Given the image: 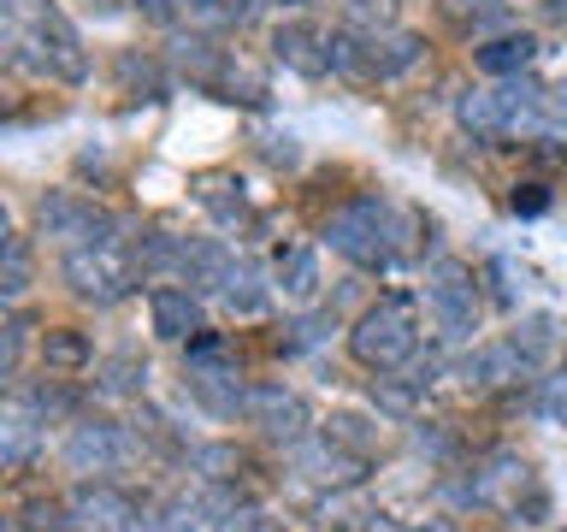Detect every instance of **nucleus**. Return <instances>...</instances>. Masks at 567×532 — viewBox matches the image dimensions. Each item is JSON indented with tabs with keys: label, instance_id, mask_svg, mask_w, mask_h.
<instances>
[{
	"label": "nucleus",
	"instance_id": "obj_1",
	"mask_svg": "<svg viewBox=\"0 0 567 532\" xmlns=\"http://www.w3.org/2000/svg\"><path fill=\"white\" fill-rule=\"evenodd\" d=\"M7 12V60L30 78H60V83H83L89 78V53L83 35L71 30V18L48 0H0Z\"/></svg>",
	"mask_w": 567,
	"mask_h": 532
},
{
	"label": "nucleus",
	"instance_id": "obj_2",
	"mask_svg": "<svg viewBox=\"0 0 567 532\" xmlns=\"http://www.w3.org/2000/svg\"><path fill=\"white\" fill-rule=\"evenodd\" d=\"M455 119H461V131L478 136V142H503V136L538 131L544 124V83L491 78L485 89H467V95L455 101Z\"/></svg>",
	"mask_w": 567,
	"mask_h": 532
},
{
	"label": "nucleus",
	"instance_id": "obj_3",
	"mask_svg": "<svg viewBox=\"0 0 567 532\" xmlns=\"http://www.w3.org/2000/svg\"><path fill=\"white\" fill-rule=\"evenodd\" d=\"M349 349H354V361L372 367V372L408 367V361H414V349H420V301L408 296V290L379 296L361 319H354Z\"/></svg>",
	"mask_w": 567,
	"mask_h": 532
},
{
	"label": "nucleus",
	"instance_id": "obj_4",
	"mask_svg": "<svg viewBox=\"0 0 567 532\" xmlns=\"http://www.w3.org/2000/svg\"><path fill=\"white\" fill-rule=\"evenodd\" d=\"M326 243L343 260L384 273V266H396V255H402V219H396V207H390V202H379V195H361V202H349V207L331 213Z\"/></svg>",
	"mask_w": 567,
	"mask_h": 532
},
{
	"label": "nucleus",
	"instance_id": "obj_5",
	"mask_svg": "<svg viewBox=\"0 0 567 532\" xmlns=\"http://www.w3.org/2000/svg\"><path fill=\"white\" fill-rule=\"evenodd\" d=\"M60 278L78 301H95V308H113L136 290V260L124 255L118 243H95V248H65Z\"/></svg>",
	"mask_w": 567,
	"mask_h": 532
},
{
	"label": "nucleus",
	"instance_id": "obj_6",
	"mask_svg": "<svg viewBox=\"0 0 567 532\" xmlns=\"http://www.w3.org/2000/svg\"><path fill=\"white\" fill-rule=\"evenodd\" d=\"M549 349V326H526V337H503V344H478L467 361H461V385L467 390H503V385H520L532 367H538V355Z\"/></svg>",
	"mask_w": 567,
	"mask_h": 532
},
{
	"label": "nucleus",
	"instance_id": "obj_7",
	"mask_svg": "<svg viewBox=\"0 0 567 532\" xmlns=\"http://www.w3.org/2000/svg\"><path fill=\"white\" fill-rule=\"evenodd\" d=\"M35 225H42V237L65 243V248H95V243H113L118 237L113 213L95 207L78 190H48L42 202H35Z\"/></svg>",
	"mask_w": 567,
	"mask_h": 532
},
{
	"label": "nucleus",
	"instance_id": "obj_8",
	"mask_svg": "<svg viewBox=\"0 0 567 532\" xmlns=\"http://www.w3.org/2000/svg\"><path fill=\"white\" fill-rule=\"evenodd\" d=\"M425 301H432L443 337H473L478 331V278L461 260H437L425 278Z\"/></svg>",
	"mask_w": 567,
	"mask_h": 532
},
{
	"label": "nucleus",
	"instance_id": "obj_9",
	"mask_svg": "<svg viewBox=\"0 0 567 532\" xmlns=\"http://www.w3.org/2000/svg\"><path fill=\"white\" fill-rule=\"evenodd\" d=\"M71 514H78L83 532H154L148 514H142L118 485H101V479H83L71 491Z\"/></svg>",
	"mask_w": 567,
	"mask_h": 532
},
{
	"label": "nucleus",
	"instance_id": "obj_10",
	"mask_svg": "<svg viewBox=\"0 0 567 532\" xmlns=\"http://www.w3.org/2000/svg\"><path fill=\"white\" fill-rule=\"evenodd\" d=\"M243 415H248V426H260V432L278 438V443H301V438H308V426H313L308 402H301L290 385H248Z\"/></svg>",
	"mask_w": 567,
	"mask_h": 532
},
{
	"label": "nucleus",
	"instance_id": "obj_11",
	"mask_svg": "<svg viewBox=\"0 0 567 532\" xmlns=\"http://www.w3.org/2000/svg\"><path fill=\"white\" fill-rule=\"evenodd\" d=\"M131 461V438L113 420H78L65 438V468L71 473H113Z\"/></svg>",
	"mask_w": 567,
	"mask_h": 532
},
{
	"label": "nucleus",
	"instance_id": "obj_12",
	"mask_svg": "<svg viewBox=\"0 0 567 532\" xmlns=\"http://www.w3.org/2000/svg\"><path fill=\"white\" fill-rule=\"evenodd\" d=\"M237 503L225 491H184L159 514V532H237Z\"/></svg>",
	"mask_w": 567,
	"mask_h": 532
},
{
	"label": "nucleus",
	"instance_id": "obj_13",
	"mask_svg": "<svg viewBox=\"0 0 567 532\" xmlns=\"http://www.w3.org/2000/svg\"><path fill=\"white\" fill-rule=\"evenodd\" d=\"M148 319H154V337L184 344V337L202 331V290H189V284H154L148 290Z\"/></svg>",
	"mask_w": 567,
	"mask_h": 532
},
{
	"label": "nucleus",
	"instance_id": "obj_14",
	"mask_svg": "<svg viewBox=\"0 0 567 532\" xmlns=\"http://www.w3.org/2000/svg\"><path fill=\"white\" fill-rule=\"evenodd\" d=\"M272 53L301 78H319L331 71V30H313V24H278L272 30Z\"/></svg>",
	"mask_w": 567,
	"mask_h": 532
},
{
	"label": "nucleus",
	"instance_id": "obj_15",
	"mask_svg": "<svg viewBox=\"0 0 567 532\" xmlns=\"http://www.w3.org/2000/svg\"><path fill=\"white\" fill-rule=\"evenodd\" d=\"M290 450H296V468L308 473L313 485H354L367 468L361 456H343V443H331V438H301Z\"/></svg>",
	"mask_w": 567,
	"mask_h": 532
},
{
	"label": "nucleus",
	"instance_id": "obj_16",
	"mask_svg": "<svg viewBox=\"0 0 567 532\" xmlns=\"http://www.w3.org/2000/svg\"><path fill=\"white\" fill-rule=\"evenodd\" d=\"M42 420L48 415L24 397V390L7 402V415H0V461H7V468H24V461L35 456V443H42Z\"/></svg>",
	"mask_w": 567,
	"mask_h": 532
},
{
	"label": "nucleus",
	"instance_id": "obj_17",
	"mask_svg": "<svg viewBox=\"0 0 567 532\" xmlns=\"http://www.w3.org/2000/svg\"><path fill=\"white\" fill-rule=\"evenodd\" d=\"M243 255H230L219 237H184V266L177 273L189 278V290H225V278L237 273Z\"/></svg>",
	"mask_w": 567,
	"mask_h": 532
},
{
	"label": "nucleus",
	"instance_id": "obj_18",
	"mask_svg": "<svg viewBox=\"0 0 567 532\" xmlns=\"http://www.w3.org/2000/svg\"><path fill=\"white\" fill-rule=\"evenodd\" d=\"M473 65L485 71V78H526V71L538 65V42H532L526 30L491 35V42H478V48H473Z\"/></svg>",
	"mask_w": 567,
	"mask_h": 532
},
{
	"label": "nucleus",
	"instance_id": "obj_19",
	"mask_svg": "<svg viewBox=\"0 0 567 532\" xmlns=\"http://www.w3.org/2000/svg\"><path fill=\"white\" fill-rule=\"evenodd\" d=\"M189 390H195V402L213 408V415H243V402H248V385L237 379V361L230 367H189Z\"/></svg>",
	"mask_w": 567,
	"mask_h": 532
},
{
	"label": "nucleus",
	"instance_id": "obj_20",
	"mask_svg": "<svg viewBox=\"0 0 567 532\" xmlns=\"http://www.w3.org/2000/svg\"><path fill=\"white\" fill-rule=\"evenodd\" d=\"M437 18L461 35H491L508 24V0H437Z\"/></svg>",
	"mask_w": 567,
	"mask_h": 532
},
{
	"label": "nucleus",
	"instance_id": "obj_21",
	"mask_svg": "<svg viewBox=\"0 0 567 532\" xmlns=\"http://www.w3.org/2000/svg\"><path fill=\"white\" fill-rule=\"evenodd\" d=\"M195 202H202L219 225L248 219V195H243V184L230 172H202V177H195Z\"/></svg>",
	"mask_w": 567,
	"mask_h": 532
},
{
	"label": "nucleus",
	"instance_id": "obj_22",
	"mask_svg": "<svg viewBox=\"0 0 567 532\" xmlns=\"http://www.w3.org/2000/svg\"><path fill=\"white\" fill-rule=\"evenodd\" d=\"M278 290H284V301H308L319 296V248H284L278 255Z\"/></svg>",
	"mask_w": 567,
	"mask_h": 532
},
{
	"label": "nucleus",
	"instance_id": "obj_23",
	"mask_svg": "<svg viewBox=\"0 0 567 532\" xmlns=\"http://www.w3.org/2000/svg\"><path fill=\"white\" fill-rule=\"evenodd\" d=\"M248 12H255L248 0H184V18H189V30H207V35L248 24Z\"/></svg>",
	"mask_w": 567,
	"mask_h": 532
},
{
	"label": "nucleus",
	"instance_id": "obj_24",
	"mask_svg": "<svg viewBox=\"0 0 567 532\" xmlns=\"http://www.w3.org/2000/svg\"><path fill=\"white\" fill-rule=\"evenodd\" d=\"M225 308L230 314H260L266 308V278H260V266L255 260H237V273L225 278Z\"/></svg>",
	"mask_w": 567,
	"mask_h": 532
},
{
	"label": "nucleus",
	"instance_id": "obj_25",
	"mask_svg": "<svg viewBox=\"0 0 567 532\" xmlns=\"http://www.w3.org/2000/svg\"><path fill=\"white\" fill-rule=\"evenodd\" d=\"M0 255H7V260H0V296L18 308V301H24V290H30V243L18 237V231H7Z\"/></svg>",
	"mask_w": 567,
	"mask_h": 532
},
{
	"label": "nucleus",
	"instance_id": "obj_26",
	"mask_svg": "<svg viewBox=\"0 0 567 532\" xmlns=\"http://www.w3.org/2000/svg\"><path fill=\"white\" fill-rule=\"evenodd\" d=\"M42 361H48L53 372H83V367H89V337L71 331V326L48 331V337H42Z\"/></svg>",
	"mask_w": 567,
	"mask_h": 532
},
{
	"label": "nucleus",
	"instance_id": "obj_27",
	"mask_svg": "<svg viewBox=\"0 0 567 532\" xmlns=\"http://www.w3.org/2000/svg\"><path fill=\"white\" fill-rule=\"evenodd\" d=\"M142 379H148V367H142L136 355H113V361L101 367V390H106V397H131V390H142Z\"/></svg>",
	"mask_w": 567,
	"mask_h": 532
},
{
	"label": "nucleus",
	"instance_id": "obj_28",
	"mask_svg": "<svg viewBox=\"0 0 567 532\" xmlns=\"http://www.w3.org/2000/svg\"><path fill=\"white\" fill-rule=\"evenodd\" d=\"M18 532H83V526H78V514L60 509V503H24Z\"/></svg>",
	"mask_w": 567,
	"mask_h": 532
},
{
	"label": "nucleus",
	"instance_id": "obj_29",
	"mask_svg": "<svg viewBox=\"0 0 567 532\" xmlns=\"http://www.w3.org/2000/svg\"><path fill=\"white\" fill-rule=\"evenodd\" d=\"M136 260L142 266H184V237H172V231H148V237L136 243Z\"/></svg>",
	"mask_w": 567,
	"mask_h": 532
},
{
	"label": "nucleus",
	"instance_id": "obj_30",
	"mask_svg": "<svg viewBox=\"0 0 567 532\" xmlns=\"http://www.w3.org/2000/svg\"><path fill=\"white\" fill-rule=\"evenodd\" d=\"M189 461H195V473L213 479V485H219V479H230V473H243V456L230 450V443H202Z\"/></svg>",
	"mask_w": 567,
	"mask_h": 532
},
{
	"label": "nucleus",
	"instance_id": "obj_31",
	"mask_svg": "<svg viewBox=\"0 0 567 532\" xmlns=\"http://www.w3.org/2000/svg\"><path fill=\"white\" fill-rule=\"evenodd\" d=\"M538 408H544V420H549V426H567V367H556V372L544 379Z\"/></svg>",
	"mask_w": 567,
	"mask_h": 532
},
{
	"label": "nucleus",
	"instance_id": "obj_32",
	"mask_svg": "<svg viewBox=\"0 0 567 532\" xmlns=\"http://www.w3.org/2000/svg\"><path fill=\"white\" fill-rule=\"evenodd\" d=\"M189 367H230L225 337H202V331H195L189 337Z\"/></svg>",
	"mask_w": 567,
	"mask_h": 532
},
{
	"label": "nucleus",
	"instance_id": "obj_33",
	"mask_svg": "<svg viewBox=\"0 0 567 532\" xmlns=\"http://www.w3.org/2000/svg\"><path fill=\"white\" fill-rule=\"evenodd\" d=\"M24 337H30V319H24V314H12V319H7V355H0V372H7V379L18 372V355H24Z\"/></svg>",
	"mask_w": 567,
	"mask_h": 532
},
{
	"label": "nucleus",
	"instance_id": "obj_34",
	"mask_svg": "<svg viewBox=\"0 0 567 532\" xmlns=\"http://www.w3.org/2000/svg\"><path fill=\"white\" fill-rule=\"evenodd\" d=\"M538 131L549 136V131H567V89H544V124H538Z\"/></svg>",
	"mask_w": 567,
	"mask_h": 532
},
{
	"label": "nucleus",
	"instance_id": "obj_35",
	"mask_svg": "<svg viewBox=\"0 0 567 532\" xmlns=\"http://www.w3.org/2000/svg\"><path fill=\"white\" fill-rule=\"evenodd\" d=\"M136 18H148V24H172L177 12H184V0H131Z\"/></svg>",
	"mask_w": 567,
	"mask_h": 532
},
{
	"label": "nucleus",
	"instance_id": "obj_36",
	"mask_svg": "<svg viewBox=\"0 0 567 532\" xmlns=\"http://www.w3.org/2000/svg\"><path fill=\"white\" fill-rule=\"evenodd\" d=\"M230 526H237V532H284L266 509H237V521H230Z\"/></svg>",
	"mask_w": 567,
	"mask_h": 532
},
{
	"label": "nucleus",
	"instance_id": "obj_37",
	"mask_svg": "<svg viewBox=\"0 0 567 532\" xmlns=\"http://www.w3.org/2000/svg\"><path fill=\"white\" fill-rule=\"evenodd\" d=\"M549 207V195L538 190V184H520V190H514V213H544Z\"/></svg>",
	"mask_w": 567,
	"mask_h": 532
},
{
	"label": "nucleus",
	"instance_id": "obj_38",
	"mask_svg": "<svg viewBox=\"0 0 567 532\" xmlns=\"http://www.w3.org/2000/svg\"><path fill=\"white\" fill-rule=\"evenodd\" d=\"M414 532H455L450 521H425V526H414Z\"/></svg>",
	"mask_w": 567,
	"mask_h": 532
},
{
	"label": "nucleus",
	"instance_id": "obj_39",
	"mask_svg": "<svg viewBox=\"0 0 567 532\" xmlns=\"http://www.w3.org/2000/svg\"><path fill=\"white\" fill-rule=\"evenodd\" d=\"M290 7H296V0H290Z\"/></svg>",
	"mask_w": 567,
	"mask_h": 532
}]
</instances>
